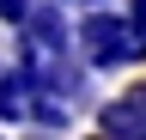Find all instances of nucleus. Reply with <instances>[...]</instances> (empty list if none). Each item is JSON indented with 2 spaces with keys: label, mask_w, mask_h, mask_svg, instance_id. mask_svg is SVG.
Wrapping results in <instances>:
<instances>
[{
  "label": "nucleus",
  "mask_w": 146,
  "mask_h": 140,
  "mask_svg": "<svg viewBox=\"0 0 146 140\" xmlns=\"http://www.w3.org/2000/svg\"><path fill=\"white\" fill-rule=\"evenodd\" d=\"M122 98H128V104H134V110L146 116V79H134V85H122Z\"/></svg>",
  "instance_id": "obj_6"
},
{
  "label": "nucleus",
  "mask_w": 146,
  "mask_h": 140,
  "mask_svg": "<svg viewBox=\"0 0 146 140\" xmlns=\"http://www.w3.org/2000/svg\"><path fill=\"white\" fill-rule=\"evenodd\" d=\"M128 19H134V31L146 37V0H128Z\"/></svg>",
  "instance_id": "obj_7"
},
{
  "label": "nucleus",
  "mask_w": 146,
  "mask_h": 140,
  "mask_svg": "<svg viewBox=\"0 0 146 140\" xmlns=\"http://www.w3.org/2000/svg\"><path fill=\"white\" fill-rule=\"evenodd\" d=\"M79 6H104V0H79Z\"/></svg>",
  "instance_id": "obj_9"
},
{
  "label": "nucleus",
  "mask_w": 146,
  "mask_h": 140,
  "mask_svg": "<svg viewBox=\"0 0 146 140\" xmlns=\"http://www.w3.org/2000/svg\"><path fill=\"white\" fill-rule=\"evenodd\" d=\"M61 6H73V0H61Z\"/></svg>",
  "instance_id": "obj_10"
},
{
  "label": "nucleus",
  "mask_w": 146,
  "mask_h": 140,
  "mask_svg": "<svg viewBox=\"0 0 146 140\" xmlns=\"http://www.w3.org/2000/svg\"><path fill=\"white\" fill-rule=\"evenodd\" d=\"M18 37L36 43L49 61H55V55H79V49H73V25H67V6H61V0H36L31 19L18 25Z\"/></svg>",
  "instance_id": "obj_2"
},
{
  "label": "nucleus",
  "mask_w": 146,
  "mask_h": 140,
  "mask_svg": "<svg viewBox=\"0 0 146 140\" xmlns=\"http://www.w3.org/2000/svg\"><path fill=\"white\" fill-rule=\"evenodd\" d=\"M73 49L91 73H116V67H134L140 61V31L128 12H110V6H85L79 25H73Z\"/></svg>",
  "instance_id": "obj_1"
},
{
  "label": "nucleus",
  "mask_w": 146,
  "mask_h": 140,
  "mask_svg": "<svg viewBox=\"0 0 146 140\" xmlns=\"http://www.w3.org/2000/svg\"><path fill=\"white\" fill-rule=\"evenodd\" d=\"M25 128H43V134H67V128H73V104L49 98V92H36V104H31V122H25Z\"/></svg>",
  "instance_id": "obj_4"
},
{
  "label": "nucleus",
  "mask_w": 146,
  "mask_h": 140,
  "mask_svg": "<svg viewBox=\"0 0 146 140\" xmlns=\"http://www.w3.org/2000/svg\"><path fill=\"white\" fill-rule=\"evenodd\" d=\"M31 6H36V0H0V25H12V31H18V25L31 19Z\"/></svg>",
  "instance_id": "obj_5"
},
{
  "label": "nucleus",
  "mask_w": 146,
  "mask_h": 140,
  "mask_svg": "<svg viewBox=\"0 0 146 140\" xmlns=\"http://www.w3.org/2000/svg\"><path fill=\"white\" fill-rule=\"evenodd\" d=\"M0 73H6V67H0Z\"/></svg>",
  "instance_id": "obj_12"
},
{
  "label": "nucleus",
  "mask_w": 146,
  "mask_h": 140,
  "mask_svg": "<svg viewBox=\"0 0 146 140\" xmlns=\"http://www.w3.org/2000/svg\"><path fill=\"white\" fill-rule=\"evenodd\" d=\"M79 140H116V134H104V128H91V134H79Z\"/></svg>",
  "instance_id": "obj_8"
},
{
  "label": "nucleus",
  "mask_w": 146,
  "mask_h": 140,
  "mask_svg": "<svg viewBox=\"0 0 146 140\" xmlns=\"http://www.w3.org/2000/svg\"><path fill=\"white\" fill-rule=\"evenodd\" d=\"M0 140H12V134H0Z\"/></svg>",
  "instance_id": "obj_11"
},
{
  "label": "nucleus",
  "mask_w": 146,
  "mask_h": 140,
  "mask_svg": "<svg viewBox=\"0 0 146 140\" xmlns=\"http://www.w3.org/2000/svg\"><path fill=\"white\" fill-rule=\"evenodd\" d=\"M91 116H98V128H104V134H116V140H146V116H140L128 98H104Z\"/></svg>",
  "instance_id": "obj_3"
}]
</instances>
